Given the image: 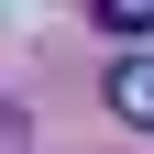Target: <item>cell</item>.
Returning a JSON list of instances; mask_svg holds the SVG:
<instances>
[{
    "mask_svg": "<svg viewBox=\"0 0 154 154\" xmlns=\"http://www.w3.org/2000/svg\"><path fill=\"white\" fill-rule=\"evenodd\" d=\"M88 22L121 33V44H143V33H154V0H88Z\"/></svg>",
    "mask_w": 154,
    "mask_h": 154,
    "instance_id": "2",
    "label": "cell"
},
{
    "mask_svg": "<svg viewBox=\"0 0 154 154\" xmlns=\"http://www.w3.org/2000/svg\"><path fill=\"white\" fill-rule=\"evenodd\" d=\"M110 110H121L132 132H154V55H121V66H110Z\"/></svg>",
    "mask_w": 154,
    "mask_h": 154,
    "instance_id": "1",
    "label": "cell"
}]
</instances>
